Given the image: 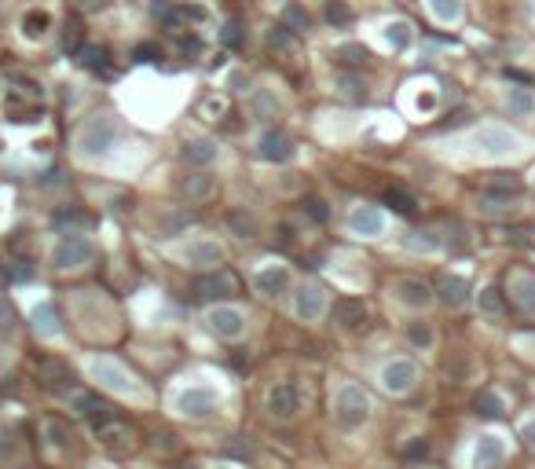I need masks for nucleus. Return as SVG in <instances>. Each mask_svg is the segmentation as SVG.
Segmentation results:
<instances>
[{
    "mask_svg": "<svg viewBox=\"0 0 535 469\" xmlns=\"http://www.w3.org/2000/svg\"><path fill=\"white\" fill-rule=\"evenodd\" d=\"M114 136H118V121L111 114H96L77 132V147H81V154H103L114 143Z\"/></svg>",
    "mask_w": 535,
    "mask_h": 469,
    "instance_id": "1",
    "label": "nucleus"
},
{
    "mask_svg": "<svg viewBox=\"0 0 535 469\" xmlns=\"http://www.w3.org/2000/svg\"><path fill=\"white\" fill-rule=\"evenodd\" d=\"M367 411H371V400H367V392H363V389L345 385V389L337 392V422L345 425V429L359 425L363 418H367Z\"/></svg>",
    "mask_w": 535,
    "mask_h": 469,
    "instance_id": "2",
    "label": "nucleus"
},
{
    "mask_svg": "<svg viewBox=\"0 0 535 469\" xmlns=\"http://www.w3.org/2000/svg\"><path fill=\"white\" fill-rule=\"evenodd\" d=\"M37 378H40V385L52 389V392H70V389L77 385V374L70 371V363H62V359H55V356L40 359Z\"/></svg>",
    "mask_w": 535,
    "mask_h": 469,
    "instance_id": "3",
    "label": "nucleus"
},
{
    "mask_svg": "<svg viewBox=\"0 0 535 469\" xmlns=\"http://www.w3.org/2000/svg\"><path fill=\"white\" fill-rule=\"evenodd\" d=\"M235 293H239V279H235L231 271H213L195 283L198 301H224V297H235Z\"/></svg>",
    "mask_w": 535,
    "mask_h": 469,
    "instance_id": "4",
    "label": "nucleus"
},
{
    "mask_svg": "<svg viewBox=\"0 0 535 469\" xmlns=\"http://www.w3.org/2000/svg\"><path fill=\"white\" fill-rule=\"evenodd\" d=\"M477 147L484 154H513L521 151V140L513 136L509 129H499V125H484V129H477Z\"/></svg>",
    "mask_w": 535,
    "mask_h": 469,
    "instance_id": "5",
    "label": "nucleus"
},
{
    "mask_svg": "<svg viewBox=\"0 0 535 469\" xmlns=\"http://www.w3.org/2000/svg\"><path fill=\"white\" fill-rule=\"evenodd\" d=\"M52 261H55V268H77V264H89L92 261V246L81 239V234H67L59 246H55V253H52Z\"/></svg>",
    "mask_w": 535,
    "mask_h": 469,
    "instance_id": "6",
    "label": "nucleus"
},
{
    "mask_svg": "<svg viewBox=\"0 0 535 469\" xmlns=\"http://www.w3.org/2000/svg\"><path fill=\"white\" fill-rule=\"evenodd\" d=\"M213 407H217V392L213 389H187L176 396V411L187 418H205Z\"/></svg>",
    "mask_w": 535,
    "mask_h": 469,
    "instance_id": "7",
    "label": "nucleus"
},
{
    "mask_svg": "<svg viewBox=\"0 0 535 469\" xmlns=\"http://www.w3.org/2000/svg\"><path fill=\"white\" fill-rule=\"evenodd\" d=\"M415 378H418L415 363H407V359H396V363H389V367L381 371V385L389 389V392H407V389L415 385Z\"/></svg>",
    "mask_w": 535,
    "mask_h": 469,
    "instance_id": "8",
    "label": "nucleus"
},
{
    "mask_svg": "<svg viewBox=\"0 0 535 469\" xmlns=\"http://www.w3.org/2000/svg\"><path fill=\"white\" fill-rule=\"evenodd\" d=\"M334 319L341 330H359V327H367V305L352 301V297H341V301H334Z\"/></svg>",
    "mask_w": 535,
    "mask_h": 469,
    "instance_id": "9",
    "label": "nucleus"
},
{
    "mask_svg": "<svg viewBox=\"0 0 535 469\" xmlns=\"http://www.w3.org/2000/svg\"><path fill=\"white\" fill-rule=\"evenodd\" d=\"M99 436H103V443L111 447V451H133V447H136V429H128V425L118 422V418L99 425Z\"/></svg>",
    "mask_w": 535,
    "mask_h": 469,
    "instance_id": "10",
    "label": "nucleus"
},
{
    "mask_svg": "<svg viewBox=\"0 0 535 469\" xmlns=\"http://www.w3.org/2000/svg\"><path fill=\"white\" fill-rule=\"evenodd\" d=\"M297 407H301V396H297L293 385H275V389L268 392V411H271L275 418H293Z\"/></svg>",
    "mask_w": 535,
    "mask_h": 469,
    "instance_id": "11",
    "label": "nucleus"
},
{
    "mask_svg": "<svg viewBox=\"0 0 535 469\" xmlns=\"http://www.w3.org/2000/svg\"><path fill=\"white\" fill-rule=\"evenodd\" d=\"M257 154L264 162H290L293 158V143L283 132H264L261 143H257Z\"/></svg>",
    "mask_w": 535,
    "mask_h": 469,
    "instance_id": "12",
    "label": "nucleus"
},
{
    "mask_svg": "<svg viewBox=\"0 0 535 469\" xmlns=\"http://www.w3.org/2000/svg\"><path fill=\"white\" fill-rule=\"evenodd\" d=\"M253 286L261 290L264 297H279V293H286V286H290V271L279 268V264H271V268H264V271H257Z\"/></svg>",
    "mask_w": 535,
    "mask_h": 469,
    "instance_id": "13",
    "label": "nucleus"
},
{
    "mask_svg": "<svg viewBox=\"0 0 535 469\" xmlns=\"http://www.w3.org/2000/svg\"><path fill=\"white\" fill-rule=\"evenodd\" d=\"M209 327L217 330L220 337H239L246 330V319H242V312H235V308H213L209 312Z\"/></svg>",
    "mask_w": 535,
    "mask_h": 469,
    "instance_id": "14",
    "label": "nucleus"
},
{
    "mask_svg": "<svg viewBox=\"0 0 535 469\" xmlns=\"http://www.w3.org/2000/svg\"><path fill=\"white\" fill-rule=\"evenodd\" d=\"M77 411H81L84 418H89V422L96 425V429H99V425H106V422H111V418H118V414H114V407H111V403H106V400H99V396H92V392H84V396H77Z\"/></svg>",
    "mask_w": 535,
    "mask_h": 469,
    "instance_id": "15",
    "label": "nucleus"
},
{
    "mask_svg": "<svg viewBox=\"0 0 535 469\" xmlns=\"http://www.w3.org/2000/svg\"><path fill=\"white\" fill-rule=\"evenodd\" d=\"M349 224H352L356 234H367V239H374V234H381V227H385V217H381L378 209H371V205H359V209H352Z\"/></svg>",
    "mask_w": 535,
    "mask_h": 469,
    "instance_id": "16",
    "label": "nucleus"
},
{
    "mask_svg": "<svg viewBox=\"0 0 535 469\" xmlns=\"http://www.w3.org/2000/svg\"><path fill=\"white\" fill-rule=\"evenodd\" d=\"M396 297H400V301L407 305V308H425V305L433 301L429 286L418 283V279H400V283H396Z\"/></svg>",
    "mask_w": 535,
    "mask_h": 469,
    "instance_id": "17",
    "label": "nucleus"
},
{
    "mask_svg": "<svg viewBox=\"0 0 535 469\" xmlns=\"http://www.w3.org/2000/svg\"><path fill=\"white\" fill-rule=\"evenodd\" d=\"M77 62L84 70H92V74H111V55H106V48H99V45H81L77 52Z\"/></svg>",
    "mask_w": 535,
    "mask_h": 469,
    "instance_id": "18",
    "label": "nucleus"
},
{
    "mask_svg": "<svg viewBox=\"0 0 535 469\" xmlns=\"http://www.w3.org/2000/svg\"><path fill=\"white\" fill-rule=\"evenodd\" d=\"M180 154H184V162H191V165H209L213 158H217V143L205 140V136H198V140H187Z\"/></svg>",
    "mask_w": 535,
    "mask_h": 469,
    "instance_id": "19",
    "label": "nucleus"
},
{
    "mask_svg": "<svg viewBox=\"0 0 535 469\" xmlns=\"http://www.w3.org/2000/svg\"><path fill=\"white\" fill-rule=\"evenodd\" d=\"M92 378L103 381V385H111V389H128V374L111 363V359H99V363H92Z\"/></svg>",
    "mask_w": 535,
    "mask_h": 469,
    "instance_id": "20",
    "label": "nucleus"
},
{
    "mask_svg": "<svg viewBox=\"0 0 535 469\" xmlns=\"http://www.w3.org/2000/svg\"><path fill=\"white\" fill-rule=\"evenodd\" d=\"M319 312H323V290L319 286H301V293H297V315L301 319H315Z\"/></svg>",
    "mask_w": 535,
    "mask_h": 469,
    "instance_id": "21",
    "label": "nucleus"
},
{
    "mask_svg": "<svg viewBox=\"0 0 535 469\" xmlns=\"http://www.w3.org/2000/svg\"><path fill=\"white\" fill-rule=\"evenodd\" d=\"M334 62H337V67H345V70H359V67H367V62H371V52L363 48V45H341L334 52Z\"/></svg>",
    "mask_w": 535,
    "mask_h": 469,
    "instance_id": "22",
    "label": "nucleus"
},
{
    "mask_svg": "<svg viewBox=\"0 0 535 469\" xmlns=\"http://www.w3.org/2000/svg\"><path fill=\"white\" fill-rule=\"evenodd\" d=\"M437 290H440V301H444L447 308H462V305H466V283L455 279V275H444Z\"/></svg>",
    "mask_w": 535,
    "mask_h": 469,
    "instance_id": "23",
    "label": "nucleus"
},
{
    "mask_svg": "<svg viewBox=\"0 0 535 469\" xmlns=\"http://www.w3.org/2000/svg\"><path fill=\"white\" fill-rule=\"evenodd\" d=\"M30 319H33V330H37L40 337H55V334H59V315H55L52 305H37Z\"/></svg>",
    "mask_w": 535,
    "mask_h": 469,
    "instance_id": "24",
    "label": "nucleus"
},
{
    "mask_svg": "<svg viewBox=\"0 0 535 469\" xmlns=\"http://www.w3.org/2000/svg\"><path fill=\"white\" fill-rule=\"evenodd\" d=\"M513 301L524 312H535V279L531 275H513Z\"/></svg>",
    "mask_w": 535,
    "mask_h": 469,
    "instance_id": "25",
    "label": "nucleus"
},
{
    "mask_svg": "<svg viewBox=\"0 0 535 469\" xmlns=\"http://www.w3.org/2000/svg\"><path fill=\"white\" fill-rule=\"evenodd\" d=\"M180 187H184V195H187V198L202 202V198H209L213 191H217V180H213V176H205V173H198V176H187Z\"/></svg>",
    "mask_w": 535,
    "mask_h": 469,
    "instance_id": "26",
    "label": "nucleus"
},
{
    "mask_svg": "<svg viewBox=\"0 0 535 469\" xmlns=\"http://www.w3.org/2000/svg\"><path fill=\"white\" fill-rule=\"evenodd\" d=\"M48 30H52V15H48V11L33 8V11H26V15H23V33H26V37H33V40H37V37H45Z\"/></svg>",
    "mask_w": 535,
    "mask_h": 469,
    "instance_id": "27",
    "label": "nucleus"
},
{
    "mask_svg": "<svg viewBox=\"0 0 535 469\" xmlns=\"http://www.w3.org/2000/svg\"><path fill=\"white\" fill-rule=\"evenodd\" d=\"M385 205H393V213H400V217H411L418 202H415L411 191H403V187H389V191H385Z\"/></svg>",
    "mask_w": 535,
    "mask_h": 469,
    "instance_id": "28",
    "label": "nucleus"
},
{
    "mask_svg": "<svg viewBox=\"0 0 535 469\" xmlns=\"http://www.w3.org/2000/svg\"><path fill=\"white\" fill-rule=\"evenodd\" d=\"M220 246L217 242H195V246H187V261L191 264H220Z\"/></svg>",
    "mask_w": 535,
    "mask_h": 469,
    "instance_id": "29",
    "label": "nucleus"
},
{
    "mask_svg": "<svg viewBox=\"0 0 535 469\" xmlns=\"http://www.w3.org/2000/svg\"><path fill=\"white\" fill-rule=\"evenodd\" d=\"M385 40L393 45V52H403V48L411 45V23H403V18L385 23Z\"/></svg>",
    "mask_w": 535,
    "mask_h": 469,
    "instance_id": "30",
    "label": "nucleus"
},
{
    "mask_svg": "<svg viewBox=\"0 0 535 469\" xmlns=\"http://www.w3.org/2000/svg\"><path fill=\"white\" fill-rule=\"evenodd\" d=\"M81 45H84V30H81V23H77V18H67V23H62V33H59V48L74 55Z\"/></svg>",
    "mask_w": 535,
    "mask_h": 469,
    "instance_id": "31",
    "label": "nucleus"
},
{
    "mask_svg": "<svg viewBox=\"0 0 535 469\" xmlns=\"http://www.w3.org/2000/svg\"><path fill=\"white\" fill-rule=\"evenodd\" d=\"M429 11H433L437 23L451 26V23H458V15H462V0H429Z\"/></svg>",
    "mask_w": 535,
    "mask_h": 469,
    "instance_id": "32",
    "label": "nucleus"
},
{
    "mask_svg": "<svg viewBox=\"0 0 535 469\" xmlns=\"http://www.w3.org/2000/svg\"><path fill=\"white\" fill-rule=\"evenodd\" d=\"M502 458V443L495 436H480V447H477V469H491Z\"/></svg>",
    "mask_w": 535,
    "mask_h": 469,
    "instance_id": "33",
    "label": "nucleus"
},
{
    "mask_svg": "<svg viewBox=\"0 0 535 469\" xmlns=\"http://www.w3.org/2000/svg\"><path fill=\"white\" fill-rule=\"evenodd\" d=\"M506 103H509V114H517V118H528L535 111V96L528 89H509Z\"/></svg>",
    "mask_w": 535,
    "mask_h": 469,
    "instance_id": "34",
    "label": "nucleus"
},
{
    "mask_svg": "<svg viewBox=\"0 0 535 469\" xmlns=\"http://www.w3.org/2000/svg\"><path fill=\"white\" fill-rule=\"evenodd\" d=\"M283 106H279V99H275L271 92H257L253 96V118H261V121H268V118H275Z\"/></svg>",
    "mask_w": 535,
    "mask_h": 469,
    "instance_id": "35",
    "label": "nucleus"
},
{
    "mask_svg": "<svg viewBox=\"0 0 535 469\" xmlns=\"http://www.w3.org/2000/svg\"><path fill=\"white\" fill-rule=\"evenodd\" d=\"M337 89H341V96H345V99H356V103L367 99V84H363L359 77H352V74H341L337 77Z\"/></svg>",
    "mask_w": 535,
    "mask_h": 469,
    "instance_id": "36",
    "label": "nucleus"
},
{
    "mask_svg": "<svg viewBox=\"0 0 535 469\" xmlns=\"http://www.w3.org/2000/svg\"><path fill=\"white\" fill-rule=\"evenodd\" d=\"M89 224V213L84 209H59L55 213V227H84Z\"/></svg>",
    "mask_w": 535,
    "mask_h": 469,
    "instance_id": "37",
    "label": "nucleus"
},
{
    "mask_svg": "<svg viewBox=\"0 0 535 469\" xmlns=\"http://www.w3.org/2000/svg\"><path fill=\"white\" fill-rule=\"evenodd\" d=\"M283 23H286L290 30H308V11H305L301 4H286V8H283Z\"/></svg>",
    "mask_w": 535,
    "mask_h": 469,
    "instance_id": "38",
    "label": "nucleus"
},
{
    "mask_svg": "<svg viewBox=\"0 0 535 469\" xmlns=\"http://www.w3.org/2000/svg\"><path fill=\"white\" fill-rule=\"evenodd\" d=\"M488 191H513V195H517V191H521V176H513V173H491Z\"/></svg>",
    "mask_w": 535,
    "mask_h": 469,
    "instance_id": "39",
    "label": "nucleus"
},
{
    "mask_svg": "<svg viewBox=\"0 0 535 469\" xmlns=\"http://www.w3.org/2000/svg\"><path fill=\"white\" fill-rule=\"evenodd\" d=\"M231 227L239 231L242 239H253V234H257V220L246 217V213H231Z\"/></svg>",
    "mask_w": 535,
    "mask_h": 469,
    "instance_id": "40",
    "label": "nucleus"
},
{
    "mask_svg": "<svg viewBox=\"0 0 535 469\" xmlns=\"http://www.w3.org/2000/svg\"><path fill=\"white\" fill-rule=\"evenodd\" d=\"M480 308H484V312H491V315L502 312V297H499V290H495V286H488V290L480 293Z\"/></svg>",
    "mask_w": 535,
    "mask_h": 469,
    "instance_id": "41",
    "label": "nucleus"
},
{
    "mask_svg": "<svg viewBox=\"0 0 535 469\" xmlns=\"http://www.w3.org/2000/svg\"><path fill=\"white\" fill-rule=\"evenodd\" d=\"M8 275H11L15 283H30V279H33V264H30V261H11Z\"/></svg>",
    "mask_w": 535,
    "mask_h": 469,
    "instance_id": "42",
    "label": "nucleus"
},
{
    "mask_svg": "<svg viewBox=\"0 0 535 469\" xmlns=\"http://www.w3.org/2000/svg\"><path fill=\"white\" fill-rule=\"evenodd\" d=\"M15 330V308L8 305V297H0V334Z\"/></svg>",
    "mask_w": 535,
    "mask_h": 469,
    "instance_id": "43",
    "label": "nucleus"
},
{
    "mask_svg": "<svg viewBox=\"0 0 535 469\" xmlns=\"http://www.w3.org/2000/svg\"><path fill=\"white\" fill-rule=\"evenodd\" d=\"M133 59H136V62H154V59H162V48H158V45H151V40H147V45H136Z\"/></svg>",
    "mask_w": 535,
    "mask_h": 469,
    "instance_id": "44",
    "label": "nucleus"
},
{
    "mask_svg": "<svg viewBox=\"0 0 535 469\" xmlns=\"http://www.w3.org/2000/svg\"><path fill=\"white\" fill-rule=\"evenodd\" d=\"M220 40L227 48H239L242 45V33H239V23H224V30H220Z\"/></svg>",
    "mask_w": 535,
    "mask_h": 469,
    "instance_id": "45",
    "label": "nucleus"
},
{
    "mask_svg": "<svg viewBox=\"0 0 535 469\" xmlns=\"http://www.w3.org/2000/svg\"><path fill=\"white\" fill-rule=\"evenodd\" d=\"M411 341H415V345H433L429 327H425V323H415V327H411Z\"/></svg>",
    "mask_w": 535,
    "mask_h": 469,
    "instance_id": "46",
    "label": "nucleus"
},
{
    "mask_svg": "<svg viewBox=\"0 0 535 469\" xmlns=\"http://www.w3.org/2000/svg\"><path fill=\"white\" fill-rule=\"evenodd\" d=\"M403 455H407V458H425V455H429V443H425V440H415V443L403 447Z\"/></svg>",
    "mask_w": 535,
    "mask_h": 469,
    "instance_id": "47",
    "label": "nucleus"
},
{
    "mask_svg": "<svg viewBox=\"0 0 535 469\" xmlns=\"http://www.w3.org/2000/svg\"><path fill=\"white\" fill-rule=\"evenodd\" d=\"M477 403H484V414H488V418H499V414H502V411H499V400L491 396V392H484Z\"/></svg>",
    "mask_w": 535,
    "mask_h": 469,
    "instance_id": "48",
    "label": "nucleus"
},
{
    "mask_svg": "<svg viewBox=\"0 0 535 469\" xmlns=\"http://www.w3.org/2000/svg\"><path fill=\"white\" fill-rule=\"evenodd\" d=\"M70 4H74L77 11L89 15V11H103V8H106V0H70Z\"/></svg>",
    "mask_w": 535,
    "mask_h": 469,
    "instance_id": "49",
    "label": "nucleus"
},
{
    "mask_svg": "<svg viewBox=\"0 0 535 469\" xmlns=\"http://www.w3.org/2000/svg\"><path fill=\"white\" fill-rule=\"evenodd\" d=\"M327 18H330V23H337V26H341V23H349V11L341 8V4H330V8H327Z\"/></svg>",
    "mask_w": 535,
    "mask_h": 469,
    "instance_id": "50",
    "label": "nucleus"
},
{
    "mask_svg": "<svg viewBox=\"0 0 535 469\" xmlns=\"http://www.w3.org/2000/svg\"><path fill=\"white\" fill-rule=\"evenodd\" d=\"M268 45H286V33H283V26L268 33Z\"/></svg>",
    "mask_w": 535,
    "mask_h": 469,
    "instance_id": "51",
    "label": "nucleus"
},
{
    "mask_svg": "<svg viewBox=\"0 0 535 469\" xmlns=\"http://www.w3.org/2000/svg\"><path fill=\"white\" fill-rule=\"evenodd\" d=\"M524 443L535 451V422H528V425H524Z\"/></svg>",
    "mask_w": 535,
    "mask_h": 469,
    "instance_id": "52",
    "label": "nucleus"
},
{
    "mask_svg": "<svg viewBox=\"0 0 535 469\" xmlns=\"http://www.w3.org/2000/svg\"><path fill=\"white\" fill-rule=\"evenodd\" d=\"M0 283H4V271H0Z\"/></svg>",
    "mask_w": 535,
    "mask_h": 469,
    "instance_id": "53",
    "label": "nucleus"
}]
</instances>
